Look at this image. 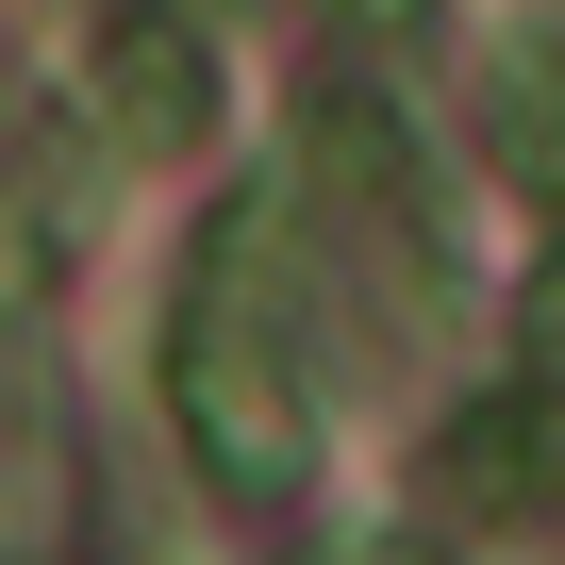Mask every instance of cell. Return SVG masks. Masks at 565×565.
<instances>
[{
    "instance_id": "cell-4",
    "label": "cell",
    "mask_w": 565,
    "mask_h": 565,
    "mask_svg": "<svg viewBox=\"0 0 565 565\" xmlns=\"http://www.w3.org/2000/svg\"><path fill=\"white\" fill-rule=\"evenodd\" d=\"M350 34H433V0H333Z\"/></svg>"
},
{
    "instance_id": "cell-2",
    "label": "cell",
    "mask_w": 565,
    "mask_h": 565,
    "mask_svg": "<svg viewBox=\"0 0 565 565\" xmlns=\"http://www.w3.org/2000/svg\"><path fill=\"white\" fill-rule=\"evenodd\" d=\"M100 84H117V117H134V150H183V134H200V34H167V18H117V51H100Z\"/></svg>"
},
{
    "instance_id": "cell-1",
    "label": "cell",
    "mask_w": 565,
    "mask_h": 565,
    "mask_svg": "<svg viewBox=\"0 0 565 565\" xmlns=\"http://www.w3.org/2000/svg\"><path fill=\"white\" fill-rule=\"evenodd\" d=\"M167 399H183V449L233 482V499H300L317 466V383H300V266H282V216L233 200L183 266V317H167Z\"/></svg>"
},
{
    "instance_id": "cell-3",
    "label": "cell",
    "mask_w": 565,
    "mask_h": 565,
    "mask_svg": "<svg viewBox=\"0 0 565 565\" xmlns=\"http://www.w3.org/2000/svg\"><path fill=\"white\" fill-rule=\"evenodd\" d=\"M532 383H548V399H565V249H548V266H532Z\"/></svg>"
},
{
    "instance_id": "cell-5",
    "label": "cell",
    "mask_w": 565,
    "mask_h": 565,
    "mask_svg": "<svg viewBox=\"0 0 565 565\" xmlns=\"http://www.w3.org/2000/svg\"><path fill=\"white\" fill-rule=\"evenodd\" d=\"M18 300H34V249H18V216H0V333H18Z\"/></svg>"
}]
</instances>
